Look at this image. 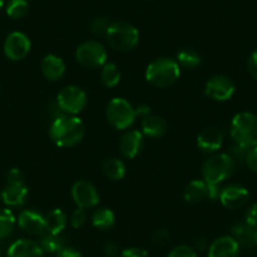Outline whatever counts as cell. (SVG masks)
<instances>
[{
    "label": "cell",
    "instance_id": "38",
    "mask_svg": "<svg viewBox=\"0 0 257 257\" xmlns=\"http://www.w3.org/2000/svg\"><path fill=\"white\" fill-rule=\"evenodd\" d=\"M247 67H248V72L254 80L257 81V49L251 53L248 58V63H247Z\"/></svg>",
    "mask_w": 257,
    "mask_h": 257
},
{
    "label": "cell",
    "instance_id": "8",
    "mask_svg": "<svg viewBox=\"0 0 257 257\" xmlns=\"http://www.w3.org/2000/svg\"><path fill=\"white\" fill-rule=\"evenodd\" d=\"M76 59L83 67L97 68L102 67L107 59V52L105 47L95 41H88L80 44L76 49Z\"/></svg>",
    "mask_w": 257,
    "mask_h": 257
},
{
    "label": "cell",
    "instance_id": "21",
    "mask_svg": "<svg viewBox=\"0 0 257 257\" xmlns=\"http://www.w3.org/2000/svg\"><path fill=\"white\" fill-rule=\"evenodd\" d=\"M185 202L188 203H198L208 197V184L204 180H192L189 184L185 187L184 193H183Z\"/></svg>",
    "mask_w": 257,
    "mask_h": 257
},
{
    "label": "cell",
    "instance_id": "23",
    "mask_svg": "<svg viewBox=\"0 0 257 257\" xmlns=\"http://www.w3.org/2000/svg\"><path fill=\"white\" fill-rule=\"evenodd\" d=\"M254 227L249 226L246 222L238 223L232 228V237L242 246H252L254 244Z\"/></svg>",
    "mask_w": 257,
    "mask_h": 257
},
{
    "label": "cell",
    "instance_id": "37",
    "mask_svg": "<svg viewBox=\"0 0 257 257\" xmlns=\"http://www.w3.org/2000/svg\"><path fill=\"white\" fill-rule=\"evenodd\" d=\"M246 164L248 165V168L252 172L257 173V147L248 150L246 157Z\"/></svg>",
    "mask_w": 257,
    "mask_h": 257
},
{
    "label": "cell",
    "instance_id": "9",
    "mask_svg": "<svg viewBox=\"0 0 257 257\" xmlns=\"http://www.w3.org/2000/svg\"><path fill=\"white\" fill-rule=\"evenodd\" d=\"M31 51V41L22 32H13L4 42V53L12 61H22Z\"/></svg>",
    "mask_w": 257,
    "mask_h": 257
},
{
    "label": "cell",
    "instance_id": "2",
    "mask_svg": "<svg viewBox=\"0 0 257 257\" xmlns=\"http://www.w3.org/2000/svg\"><path fill=\"white\" fill-rule=\"evenodd\" d=\"M179 76L180 68L178 62L167 57L153 61L145 71V78L148 82L159 88L172 86L179 78Z\"/></svg>",
    "mask_w": 257,
    "mask_h": 257
},
{
    "label": "cell",
    "instance_id": "5",
    "mask_svg": "<svg viewBox=\"0 0 257 257\" xmlns=\"http://www.w3.org/2000/svg\"><path fill=\"white\" fill-rule=\"evenodd\" d=\"M108 44L118 52H128L139 43V31L133 24L126 22L111 23L106 33Z\"/></svg>",
    "mask_w": 257,
    "mask_h": 257
},
{
    "label": "cell",
    "instance_id": "20",
    "mask_svg": "<svg viewBox=\"0 0 257 257\" xmlns=\"http://www.w3.org/2000/svg\"><path fill=\"white\" fill-rule=\"evenodd\" d=\"M143 135L152 139H158L167 133V122L163 117L155 115L145 116L142 122Z\"/></svg>",
    "mask_w": 257,
    "mask_h": 257
},
{
    "label": "cell",
    "instance_id": "19",
    "mask_svg": "<svg viewBox=\"0 0 257 257\" xmlns=\"http://www.w3.org/2000/svg\"><path fill=\"white\" fill-rule=\"evenodd\" d=\"M41 70L44 77L49 81H58L66 73V64L63 59L54 54H48L41 63Z\"/></svg>",
    "mask_w": 257,
    "mask_h": 257
},
{
    "label": "cell",
    "instance_id": "14",
    "mask_svg": "<svg viewBox=\"0 0 257 257\" xmlns=\"http://www.w3.org/2000/svg\"><path fill=\"white\" fill-rule=\"evenodd\" d=\"M2 201L9 207H19L24 204L27 196H28V188L26 182H7V185L2 190Z\"/></svg>",
    "mask_w": 257,
    "mask_h": 257
},
{
    "label": "cell",
    "instance_id": "22",
    "mask_svg": "<svg viewBox=\"0 0 257 257\" xmlns=\"http://www.w3.org/2000/svg\"><path fill=\"white\" fill-rule=\"evenodd\" d=\"M44 224H46L47 233L61 234L67 224V217L62 209L54 208L44 216Z\"/></svg>",
    "mask_w": 257,
    "mask_h": 257
},
{
    "label": "cell",
    "instance_id": "13",
    "mask_svg": "<svg viewBox=\"0 0 257 257\" xmlns=\"http://www.w3.org/2000/svg\"><path fill=\"white\" fill-rule=\"evenodd\" d=\"M144 147V135L138 130H128L118 142L120 153L127 159H133L142 152Z\"/></svg>",
    "mask_w": 257,
    "mask_h": 257
},
{
    "label": "cell",
    "instance_id": "32",
    "mask_svg": "<svg viewBox=\"0 0 257 257\" xmlns=\"http://www.w3.org/2000/svg\"><path fill=\"white\" fill-rule=\"evenodd\" d=\"M168 257H197V252L193 247L182 244V246H177L175 248H173Z\"/></svg>",
    "mask_w": 257,
    "mask_h": 257
},
{
    "label": "cell",
    "instance_id": "45",
    "mask_svg": "<svg viewBox=\"0 0 257 257\" xmlns=\"http://www.w3.org/2000/svg\"><path fill=\"white\" fill-rule=\"evenodd\" d=\"M4 4H6V0H0V9L3 8Z\"/></svg>",
    "mask_w": 257,
    "mask_h": 257
},
{
    "label": "cell",
    "instance_id": "43",
    "mask_svg": "<svg viewBox=\"0 0 257 257\" xmlns=\"http://www.w3.org/2000/svg\"><path fill=\"white\" fill-rule=\"evenodd\" d=\"M194 247H196V248H194V249H199V251H203V249L207 247V241L204 238L197 239L196 244H194Z\"/></svg>",
    "mask_w": 257,
    "mask_h": 257
},
{
    "label": "cell",
    "instance_id": "42",
    "mask_svg": "<svg viewBox=\"0 0 257 257\" xmlns=\"http://www.w3.org/2000/svg\"><path fill=\"white\" fill-rule=\"evenodd\" d=\"M103 249H105L106 256L108 257H115L118 254V246L115 242H108V243H106Z\"/></svg>",
    "mask_w": 257,
    "mask_h": 257
},
{
    "label": "cell",
    "instance_id": "15",
    "mask_svg": "<svg viewBox=\"0 0 257 257\" xmlns=\"http://www.w3.org/2000/svg\"><path fill=\"white\" fill-rule=\"evenodd\" d=\"M18 226L22 231L28 234H42L46 232V224H44V217L38 212L27 209L23 211L18 217Z\"/></svg>",
    "mask_w": 257,
    "mask_h": 257
},
{
    "label": "cell",
    "instance_id": "30",
    "mask_svg": "<svg viewBox=\"0 0 257 257\" xmlns=\"http://www.w3.org/2000/svg\"><path fill=\"white\" fill-rule=\"evenodd\" d=\"M29 11L28 0H9L7 3V14L13 19H22Z\"/></svg>",
    "mask_w": 257,
    "mask_h": 257
},
{
    "label": "cell",
    "instance_id": "35",
    "mask_svg": "<svg viewBox=\"0 0 257 257\" xmlns=\"http://www.w3.org/2000/svg\"><path fill=\"white\" fill-rule=\"evenodd\" d=\"M244 222L249 226L257 227V203H253L247 208L246 213H244Z\"/></svg>",
    "mask_w": 257,
    "mask_h": 257
},
{
    "label": "cell",
    "instance_id": "16",
    "mask_svg": "<svg viewBox=\"0 0 257 257\" xmlns=\"http://www.w3.org/2000/svg\"><path fill=\"white\" fill-rule=\"evenodd\" d=\"M239 244L232 236H223L212 242L208 257H238Z\"/></svg>",
    "mask_w": 257,
    "mask_h": 257
},
{
    "label": "cell",
    "instance_id": "12",
    "mask_svg": "<svg viewBox=\"0 0 257 257\" xmlns=\"http://www.w3.org/2000/svg\"><path fill=\"white\" fill-rule=\"evenodd\" d=\"M248 190L239 184H231L223 188L219 196V201L226 208L238 209L248 201Z\"/></svg>",
    "mask_w": 257,
    "mask_h": 257
},
{
    "label": "cell",
    "instance_id": "3",
    "mask_svg": "<svg viewBox=\"0 0 257 257\" xmlns=\"http://www.w3.org/2000/svg\"><path fill=\"white\" fill-rule=\"evenodd\" d=\"M231 138L238 147L252 149L257 147V116L252 112H239L232 118Z\"/></svg>",
    "mask_w": 257,
    "mask_h": 257
},
{
    "label": "cell",
    "instance_id": "4",
    "mask_svg": "<svg viewBox=\"0 0 257 257\" xmlns=\"http://www.w3.org/2000/svg\"><path fill=\"white\" fill-rule=\"evenodd\" d=\"M236 168V163L227 153L214 154L203 163L202 174L203 180L208 184H221L231 177Z\"/></svg>",
    "mask_w": 257,
    "mask_h": 257
},
{
    "label": "cell",
    "instance_id": "40",
    "mask_svg": "<svg viewBox=\"0 0 257 257\" xmlns=\"http://www.w3.org/2000/svg\"><path fill=\"white\" fill-rule=\"evenodd\" d=\"M153 239H154L157 243H165V242L169 239V233H168L165 229H158V231L154 232V234H153Z\"/></svg>",
    "mask_w": 257,
    "mask_h": 257
},
{
    "label": "cell",
    "instance_id": "10",
    "mask_svg": "<svg viewBox=\"0 0 257 257\" xmlns=\"http://www.w3.org/2000/svg\"><path fill=\"white\" fill-rule=\"evenodd\" d=\"M234 90H236V87H234V83L231 78L218 75L213 76L207 81L204 93L212 100L227 101L233 96Z\"/></svg>",
    "mask_w": 257,
    "mask_h": 257
},
{
    "label": "cell",
    "instance_id": "36",
    "mask_svg": "<svg viewBox=\"0 0 257 257\" xmlns=\"http://www.w3.org/2000/svg\"><path fill=\"white\" fill-rule=\"evenodd\" d=\"M120 257H149L148 252L144 248H139V247H130L121 252Z\"/></svg>",
    "mask_w": 257,
    "mask_h": 257
},
{
    "label": "cell",
    "instance_id": "7",
    "mask_svg": "<svg viewBox=\"0 0 257 257\" xmlns=\"http://www.w3.org/2000/svg\"><path fill=\"white\" fill-rule=\"evenodd\" d=\"M87 105V96L82 88L77 86H67L62 88L57 96V106L62 113L76 115Z\"/></svg>",
    "mask_w": 257,
    "mask_h": 257
},
{
    "label": "cell",
    "instance_id": "46",
    "mask_svg": "<svg viewBox=\"0 0 257 257\" xmlns=\"http://www.w3.org/2000/svg\"><path fill=\"white\" fill-rule=\"evenodd\" d=\"M0 257H2V251H0Z\"/></svg>",
    "mask_w": 257,
    "mask_h": 257
},
{
    "label": "cell",
    "instance_id": "25",
    "mask_svg": "<svg viewBox=\"0 0 257 257\" xmlns=\"http://www.w3.org/2000/svg\"><path fill=\"white\" fill-rule=\"evenodd\" d=\"M102 172L108 179L120 180L125 177V164L116 158H111L103 163Z\"/></svg>",
    "mask_w": 257,
    "mask_h": 257
},
{
    "label": "cell",
    "instance_id": "34",
    "mask_svg": "<svg viewBox=\"0 0 257 257\" xmlns=\"http://www.w3.org/2000/svg\"><path fill=\"white\" fill-rule=\"evenodd\" d=\"M86 219H87V216H86L85 209L78 208L71 216V224L73 228H81L86 223Z\"/></svg>",
    "mask_w": 257,
    "mask_h": 257
},
{
    "label": "cell",
    "instance_id": "26",
    "mask_svg": "<svg viewBox=\"0 0 257 257\" xmlns=\"http://www.w3.org/2000/svg\"><path fill=\"white\" fill-rule=\"evenodd\" d=\"M115 223V214L108 208H100L93 213L92 224L98 229L107 231Z\"/></svg>",
    "mask_w": 257,
    "mask_h": 257
},
{
    "label": "cell",
    "instance_id": "11",
    "mask_svg": "<svg viewBox=\"0 0 257 257\" xmlns=\"http://www.w3.org/2000/svg\"><path fill=\"white\" fill-rule=\"evenodd\" d=\"M72 198L78 208L88 209L97 206L100 196L96 188L86 180H78L72 187Z\"/></svg>",
    "mask_w": 257,
    "mask_h": 257
},
{
    "label": "cell",
    "instance_id": "27",
    "mask_svg": "<svg viewBox=\"0 0 257 257\" xmlns=\"http://www.w3.org/2000/svg\"><path fill=\"white\" fill-rule=\"evenodd\" d=\"M16 216L9 208H0V239L11 236L16 227Z\"/></svg>",
    "mask_w": 257,
    "mask_h": 257
},
{
    "label": "cell",
    "instance_id": "17",
    "mask_svg": "<svg viewBox=\"0 0 257 257\" xmlns=\"http://www.w3.org/2000/svg\"><path fill=\"white\" fill-rule=\"evenodd\" d=\"M222 143H223V135L216 127H207L203 132L199 133L197 138V147L199 150L207 154L216 153L221 149Z\"/></svg>",
    "mask_w": 257,
    "mask_h": 257
},
{
    "label": "cell",
    "instance_id": "18",
    "mask_svg": "<svg viewBox=\"0 0 257 257\" xmlns=\"http://www.w3.org/2000/svg\"><path fill=\"white\" fill-rule=\"evenodd\" d=\"M7 257H44V252L39 243L22 238L11 244Z\"/></svg>",
    "mask_w": 257,
    "mask_h": 257
},
{
    "label": "cell",
    "instance_id": "31",
    "mask_svg": "<svg viewBox=\"0 0 257 257\" xmlns=\"http://www.w3.org/2000/svg\"><path fill=\"white\" fill-rule=\"evenodd\" d=\"M110 26H111V22L108 21L106 17H97V18L91 21L90 29L95 34H98V36H106Z\"/></svg>",
    "mask_w": 257,
    "mask_h": 257
},
{
    "label": "cell",
    "instance_id": "41",
    "mask_svg": "<svg viewBox=\"0 0 257 257\" xmlns=\"http://www.w3.org/2000/svg\"><path fill=\"white\" fill-rule=\"evenodd\" d=\"M57 257H82V254L77 249L66 247V248H63L61 252L57 253Z\"/></svg>",
    "mask_w": 257,
    "mask_h": 257
},
{
    "label": "cell",
    "instance_id": "28",
    "mask_svg": "<svg viewBox=\"0 0 257 257\" xmlns=\"http://www.w3.org/2000/svg\"><path fill=\"white\" fill-rule=\"evenodd\" d=\"M177 59L178 64H180L182 67L188 68V70H193L201 63V56L198 54V52L192 48H184L178 52Z\"/></svg>",
    "mask_w": 257,
    "mask_h": 257
},
{
    "label": "cell",
    "instance_id": "6",
    "mask_svg": "<svg viewBox=\"0 0 257 257\" xmlns=\"http://www.w3.org/2000/svg\"><path fill=\"white\" fill-rule=\"evenodd\" d=\"M138 116L139 111L135 110L132 103H128L125 98H112L106 107L107 121L117 130H125L128 126H132Z\"/></svg>",
    "mask_w": 257,
    "mask_h": 257
},
{
    "label": "cell",
    "instance_id": "33",
    "mask_svg": "<svg viewBox=\"0 0 257 257\" xmlns=\"http://www.w3.org/2000/svg\"><path fill=\"white\" fill-rule=\"evenodd\" d=\"M248 150L249 149H246V148L238 147V145L234 144V147H232L231 150L227 154L233 159L234 163H246V157Z\"/></svg>",
    "mask_w": 257,
    "mask_h": 257
},
{
    "label": "cell",
    "instance_id": "29",
    "mask_svg": "<svg viewBox=\"0 0 257 257\" xmlns=\"http://www.w3.org/2000/svg\"><path fill=\"white\" fill-rule=\"evenodd\" d=\"M120 71L116 67L115 63H105L101 71V81L107 88H112L120 82Z\"/></svg>",
    "mask_w": 257,
    "mask_h": 257
},
{
    "label": "cell",
    "instance_id": "39",
    "mask_svg": "<svg viewBox=\"0 0 257 257\" xmlns=\"http://www.w3.org/2000/svg\"><path fill=\"white\" fill-rule=\"evenodd\" d=\"M7 182H24V175L17 168L9 170L8 175H7Z\"/></svg>",
    "mask_w": 257,
    "mask_h": 257
},
{
    "label": "cell",
    "instance_id": "24",
    "mask_svg": "<svg viewBox=\"0 0 257 257\" xmlns=\"http://www.w3.org/2000/svg\"><path fill=\"white\" fill-rule=\"evenodd\" d=\"M39 246L43 252L48 253H58L62 249L66 248V239L61 234H46L39 241Z\"/></svg>",
    "mask_w": 257,
    "mask_h": 257
},
{
    "label": "cell",
    "instance_id": "44",
    "mask_svg": "<svg viewBox=\"0 0 257 257\" xmlns=\"http://www.w3.org/2000/svg\"><path fill=\"white\" fill-rule=\"evenodd\" d=\"M254 244H257V227L254 229Z\"/></svg>",
    "mask_w": 257,
    "mask_h": 257
},
{
    "label": "cell",
    "instance_id": "1",
    "mask_svg": "<svg viewBox=\"0 0 257 257\" xmlns=\"http://www.w3.org/2000/svg\"><path fill=\"white\" fill-rule=\"evenodd\" d=\"M49 137L57 147H75L85 137V125L77 116L62 113L51 123Z\"/></svg>",
    "mask_w": 257,
    "mask_h": 257
}]
</instances>
